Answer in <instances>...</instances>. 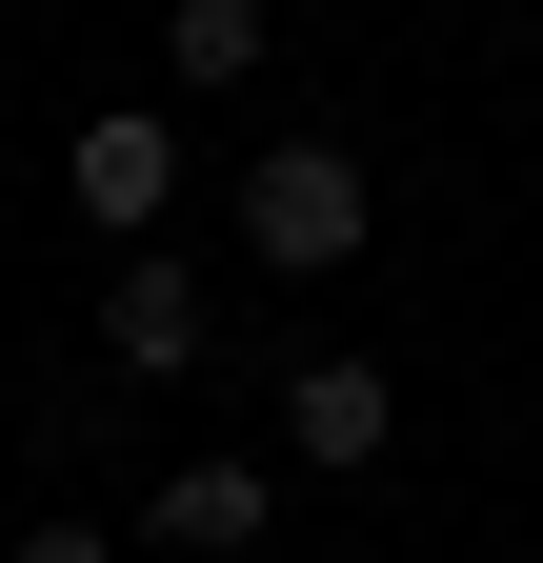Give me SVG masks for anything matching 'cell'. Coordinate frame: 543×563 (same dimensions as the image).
<instances>
[{"instance_id":"cell-2","label":"cell","mask_w":543,"mask_h":563,"mask_svg":"<svg viewBox=\"0 0 543 563\" xmlns=\"http://www.w3.org/2000/svg\"><path fill=\"white\" fill-rule=\"evenodd\" d=\"M201 342H222V322H201V262H181V242H121V262H101V363L181 383Z\"/></svg>"},{"instance_id":"cell-7","label":"cell","mask_w":543,"mask_h":563,"mask_svg":"<svg viewBox=\"0 0 543 563\" xmlns=\"http://www.w3.org/2000/svg\"><path fill=\"white\" fill-rule=\"evenodd\" d=\"M21 563H121V543H101L81 504H60V523H21Z\"/></svg>"},{"instance_id":"cell-5","label":"cell","mask_w":543,"mask_h":563,"mask_svg":"<svg viewBox=\"0 0 543 563\" xmlns=\"http://www.w3.org/2000/svg\"><path fill=\"white\" fill-rule=\"evenodd\" d=\"M282 443H302V463H383V443H402V383H383V363H302V383H282Z\"/></svg>"},{"instance_id":"cell-4","label":"cell","mask_w":543,"mask_h":563,"mask_svg":"<svg viewBox=\"0 0 543 563\" xmlns=\"http://www.w3.org/2000/svg\"><path fill=\"white\" fill-rule=\"evenodd\" d=\"M162 201H181V141H162L142 101H101V121H81V222H101V242H142Z\"/></svg>"},{"instance_id":"cell-1","label":"cell","mask_w":543,"mask_h":563,"mask_svg":"<svg viewBox=\"0 0 543 563\" xmlns=\"http://www.w3.org/2000/svg\"><path fill=\"white\" fill-rule=\"evenodd\" d=\"M383 222V181H363V141H262L242 162V262H282V282H343Z\"/></svg>"},{"instance_id":"cell-3","label":"cell","mask_w":543,"mask_h":563,"mask_svg":"<svg viewBox=\"0 0 543 563\" xmlns=\"http://www.w3.org/2000/svg\"><path fill=\"white\" fill-rule=\"evenodd\" d=\"M262 523H282L262 463H162V483H142V543H181V563H242Z\"/></svg>"},{"instance_id":"cell-6","label":"cell","mask_w":543,"mask_h":563,"mask_svg":"<svg viewBox=\"0 0 543 563\" xmlns=\"http://www.w3.org/2000/svg\"><path fill=\"white\" fill-rule=\"evenodd\" d=\"M242 60H262V0H181V21H162V81H201V101H222Z\"/></svg>"}]
</instances>
